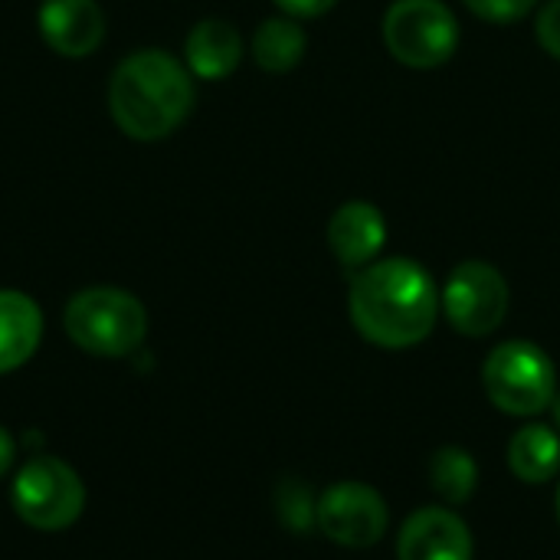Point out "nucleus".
<instances>
[{
  "mask_svg": "<svg viewBox=\"0 0 560 560\" xmlns=\"http://www.w3.org/2000/svg\"><path fill=\"white\" fill-rule=\"evenodd\" d=\"M348 315L364 341L404 351L430 338L440 315V292L420 262L390 256L358 269L348 292Z\"/></svg>",
  "mask_w": 560,
  "mask_h": 560,
  "instance_id": "nucleus-1",
  "label": "nucleus"
},
{
  "mask_svg": "<svg viewBox=\"0 0 560 560\" xmlns=\"http://www.w3.org/2000/svg\"><path fill=\"white\" fill-rule=\"evenodd\" d=\"M108 102L118 128L128 138L158 141L190 115L194 82L190 72L164 49H138L118 62Z\"/></svg>",
  "mask_w": 560,
  "mask_h": 560,
  "instance_id": "nucleus-2",
  "label": "nucleus"
},
{
  "mask_svg": "<svg viewBox=\"0 0 560 560\" xmlns=\"http://www.w3.org/2000/svg\"><path fill=\"white\" fill-rule=\"evenodd\" d=\"M10 466H13V440H10V433L0 427V476H3Z\"/></svg>",
  "mask_w": 560,
  "mask_h": 560,
  "instance_id": "nucleus-20",
  "label": "nucleus"
},
{
  "mask_svg": "<svg viewBox=\"0 0 560 560\" xmlns=\"http://www.w3.org/2000/svg\"><path fill=\"white\" fill-rule=\"evenodd\" d=\"M482 387L495 410L532 420L551 410L558 397L555 361L535 341H505L482 364Z\"/></svg>",
  "mask_w": 560,
  "mask_h": 560,
  "instance_id": "nucleus-3",
  "label": "nucleus"
},
{
  "mask_svg": "<svg viewBox=\"0 0 560 560\" xmlns=\"http://www.w3.org/2000/svg\"><path fill=\"white\" fill-rule=\"evenodd\" d=\"M82 505H85L82 479L62 459L52 456L30 459L13 479V509L26 525L39 532L69 528L82 515Z\"/></svg>",
  "mask_w": 560,
  "mask_h": 560,
  "instance_id": "nucleus-6",
  "label": "nucleus"
},
{
  "mask_svg": "<svg viewBox=\"0 0 560 560\" xmlns=\"http://www.w3.org/2000/svg\"><path fill=\"white\" fill-rule=\"evenodd\" d=\"M469 525L446 505L417 509L397 532V560H472Z\"/></svg>",
  "mask_w": 560,
  "mask_h": 560,
  "instance_id": "nucleus-9",
  "label": "nucleus"
},
{
  "mask_svg": "<svg viewBox=\"0 0 560 560\" xmlns=\"http://www.w3.org/2000/svg\"><path fill=\"white\" fill-rule=\"evenodd\" d=\"M43 315L23 292L0 289V374L26 364L39 345Z\"/></svg>",
  "mask_w": 560,
  "mask_h": 560,
  "instance_id": "nucleus-12",
  "label": "nucleus"
},
{
  "mask_svg": "<svg viewBox=\"0 0 560 560\" xmlns=\"http://www.w3.org/2000/svg\"><path fill=\"white\" fill-rule=\"evenodd\" d=\"M430 486L446 505H463L476 495L479 486V466L469 450L463 446H443L430 459Z\"/></svg>",
  "mask_w": 560,
  "mask_h": 560,
  "instance_id": "nucleus-16",
  "label": "nucleus"
},
{
  "mask_svg": "<svg viewBox=\"0 0 560 560\" xmlns=\"http://www.w3.org/2000/svg\"><path fill=\"white\" fill-rule=\"evenodd\" d=\"M551 413H555V423L560 427V394L555 397V404H551Z\"/></svg>",
  "mask_w": 560,
  "mask_h": 560,
  "instance_id": "nucleus-21",
  "label": "nucleus"
},
{
  "mask_svg": "<svg viewBox=\"0 0 560 560\" xmlns=\"http://www.w3.org/2000/svg\"><path fill=\"white\" fill-rule=\"evenodd\" d=\"M243 59V39L226 20H200L187 36V66L197 79H226Z\"/></svg>",
  "mask_w": 560,
  "mask_h": 560,
  "instance_id": "nucleus-13",
  "label": "nucleus"
},
{
  "mask_svg": "<svg viewBox=\"0 0 560 560\" xmlns=\"http://www.w3.org/2000/svg\"><path fill=\"white\" fill-rule=\"evenodd\" d=\"M446 322L466 338H489L509 315V282L482 259L459 262L440 295Z\"/></svg>",
  "mask_w": 560,
  "mask_h": 560,
  "instance_id": "nucleus-7",
  "label": "nucleus"
},
{
  "mask_svg": "<svg viewBox=\"0 0 560 560\" xmlns=\"http://www.w3.org/2000/svg\"><path fill=\"white\" fill-rule=\"evenodd\" d=\"M315 522L338 548H374L390 528V509L384 495L368 482H335L315 505Z\"/></svg>",
  "mask_w": 560,
  "mask_h": 560,
  "instance_id": "nucleus-8",
  "label": "nucleus"
},
{
  "mask_svg": "<svg viewBox=\"0 0 560 560\" xmlns=\"http://www.w3.org/2000/svg\"><path fill=\"white\" fill-rule=\"evenodd\" d=\"M476 16L489 20V23H515V20H525L538 0H463Z\"/></svg>",
  "mask_w": 560,
  "mask_h": 560,
  "instance_id": "nucleus-17",
  "label": "nucleus"
},
{
  "mask_svg": "<svg viewBox=\"0 0 560 560\" xmlns=\"http://www.w3.org/2000/svg\"><path fill=\"white\" fill-rule=\"evenodd\" d=\"M305 30L289 20V16H272L266 20L256 36H253V59L266 69V72H289L302 62L305 56Z\"/></svg>",
  "mask_w": 560,
  "mask_h": 560,
  "instance_id": "nucleus-15",
  "label": "nucleus"
},
{
  "mask_svg": "<svg viewBox=\"0 0 560 560\" xmlns=\"http://www.w3.org/2000/svg\"><path fill=\"white\" fill-rule=\"evenodd\" d=\"M289 16H322L328 13L338 0H276Z\"/></svg>",
  "mask_w": 560,
  "mask_h": 560,
  "instance_id": "nucleus-19",
  "label": "nucleus"
},
{
  "mask_svg": "<svg viewBox=\"0 0 560 560\" xmlns=\"http://www.w3.org/2000/svg\"><path fill=\"white\" fill-rule=\"evenodd\" d=\"M555 512H558V525H560V486H558V495H555Z\"/></svg>",
  "mask_w": 560,
  "mask_h": 560,
  "instance_id": "nucleus-22",
  "label": "nucleus"
},
{
  "mask_svg": "<svg viewBox=\"0 0 560 560\" xmlns=\"http://www.w3.org/2000/svg\"><path fill=\"white\" fill-rule=\"evenodd\" d=\"M535 33H538V43L545 46V52L560 59V0H548L538 10Z\"/></svg>",
  "mask_w": 560,
  "mask_h": 560,
  "instance_id": "nucleus-18",
  "label": "nucleus"
},
{
  "mask_svg": "<svg viewBox=\"0 0 560 560\" xmlns=\"http://www.w3.org/2000/svg\"><path fill=\"white\" fill-rule=\"evenodd\" d=\"M66 331L89 354L121 358L144 341L148 315L131 292L95 285L66 305Z\"/></svg>",
  "mask_w": 560,
  "mask_h": 560,
  "instance_id": "nucleus-4",
  "label": "nucleus"
},
{
  "mask_svg": "<svg viewBox=\"0 0 560 560\" xmlns=\"http://www.w3.org/2000/svg\"><path fill=\"white\" fill-rule=\"evenodd\" d=\"M509 469L525 486H545L560 472V436L548 423H525L505 450Z\"/></svg>",
  "mask_w": 560,
  "mask_h": 560,
  "instance_id": "nucleus-14",
  "label": "nucleus"
},
{
  "mask_svg": "<svg viewBox=\"0 0 560 560\" xmlns=\"http://www.w3.org/2000/svg\"><path fill=\"white\" fill-rule=\"evenodd\" d=\"M384 43L397 62L433 69L456 52L459 23L443 0H394L384 13Z\"/></svg>",
  "mask_w": 560,
  "mask_h": 560,
  "instance_id": "nucleus-5",
  "label": "nucleus"
},
{
  "mask_svg": "<svg viewBox=\"0 0 560 560\" xmlns=\"http://www.w3.org/2000/svg\"><path fill=\"white\" fill-rule=\"evenodd\" d=\"M39 33L59 56H89L105 36V16L95 0H43Z\"/></svg>",
  "mask_w": 560,
  "mask_h": 560,
  "instance_id": "nucleus-11",
  "label": "nucleus"
},
{
  "mask_svg": "<svg viewBox=\"0 0 560 560\" xmlns=\"http://www.w3.org/2000/svg\"><path fill=\"white\" fill-rule=\"evenodd\" d=\"M387 223L384 213L368 200L341 203L328 220V246L345 269H364L384 249Z\"/></svg>",
  "mask_w": 560,
  "mask_h": 560,
  "instance_id": "nucleus-10",
  "label": "nucleus"
}]
</instances>
